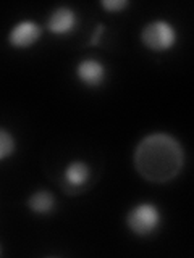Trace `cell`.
Here are the masks:
<instances>
[{"instance_id":"obj_3","label":"cell","mask_w":194,"mask_h":258,"mask_svg":"<svg viewBox=\"0 0 194 258\" xmlns=\"http://www.w3.org/2000/svg\"><path fill=\"white\" fill-rule=\"evenodd\" d=\"M141 39L144 45L151 48L154 52H164L168 50L170 47L175 44L176 34L172 24L165 21H154L149 23L148 26L142 29Z\"/></svg>"},{"instance_id":"obj_11","label":"cell","mask_w":194,"mask_h":258,"mask_svg":"<svg viewBox=\"0 0 194 258\" xmlns=\"http://www.w3.org/2000/svg\"><path fill=\"white\" fill-rule=\"evenodd\" d=\"M102 29H104V26H99V28H97L95 34L92 36V40H91V44H92V45L99 42V37H101V32H102Z\"/></svg>"},{"instance_id":"obj_1","label":"cell","mask_w":194,"mask_h":258,"mask_svg":"<svg viewBox=\"0 0 194 258\" xmlns=\"http://www.w3.org/2000/svg\"><path fill=\"white\" fill-rule=\"evenodd\" d=\"M184 153L175 137L159 133L139 142L134 152V166L146 181L168 182L180 174Z\"/></svg>"},{"instance_id":"obj_5","label":"cell","mask_w":194,"mask_h":258,"mask_svg":"<svg viewBox=\"0 0 194 258\" xmlns=\"http://www.w3.org/2000/svg\"><path fill=\"white\" fill-rule=\"evenodd\" d=\"M76 75L81 83H84L89 87H97V86H101L105 79V68L101 61L87 58L78 64Z\"/></svg>"},{"instance_id":"obj_9","label":"cell","mask_w":194,"mask_h":258,"mask_svg":"<svg viewBox=\"0 0 194 258\" xmlns=\"http://www.w3.org/2000/svg\"><path fill=\"white\" fill-rule=\"evenodd\" d=\"M15 150V139L13 136L0 127V160L10 157Z\"/></svg>"},{"instance_id":"obj_10","label":"cell","mask_w":194,"mask_h":258,"mask_svg":"<svg viewBox=\"0 0 194 258\" xmlns=\"http://www.w3.org/2000/svg\"><path fill=\"white\" fill-rule=\"evenodd\" d=\"M126 5L128 2H125V0H105V2H102V7L109 12H120Z\"/></svg>"},{"instance_id":"obj_4","label":"cell","mask_w":194,"mask_h":258,"mask_svg":"<svg viewBox=\"0 0 194 258\" xmlns=\"http://www.w3.org/2000/svg\"><path fill=\"white\" fill-rule=\"evenodd\" d=\"M40 37V28L32 21H21L10 31V44L18 48H26L36 44Z\"/></svg>"},{"instance_id":"obj_8","label":"cell","mask_w":194,"mask_h":258,"mask_svg":"<svg viewBox=\"0 0 194 258\" xmlns=\"http://www.w3.org/2000/svg\"><path fill=\"white\" fill-rule=\"evenodd\" d=\"M89 177V168L83 161H73L68 165L67 171H65V179L73 187H79L83 185Z\"/></svg>"},{"instance_id":"obj_6","label":"cell","mask_w":194,"mask_h":258,"mask_svg":"<svg viewBox=\"0 0 194 258\" xmlns=\"http://www.w3.org/2000/svg\"><path fill=\"white\" fill-rule=\"evenodd\" d=\"M75 24H76V16L67 7L57 8V10L52 12L51 18H48V29L54 34H67V32H70L75 28Z\"/></svg>"},{"instance_id":"obj_7","label":"cell","mask_w":194,"mask_h":258,"mask_svg":"<svg viewBox=\"0 0 194 258\" xmlns=\"http://www.w3.org/2000/svg\"><path fill=\"white\" fill-rule=\"evenodd\" d=\"M28 207L32 210L34 213L39 215H45L51 213L54 207H55V199L48 190H37L34 192L28 200Z\"/></svg>"},{"instance_id":"obj_2","label":"cell","mask_w":194,"mask_h":258,"mask_svg":"<svg viewBox=\"0 0 194 258\" xmlns=\"http://www.w3.org/2000/svg\"><path fill=\"white\" fill-rule=\"evenodd\" d=\"M128 228L137 236H149L159 228L160 213L156 205L152 204H141L129 210L128 213Z\"/></svg>"}]
</instances>
